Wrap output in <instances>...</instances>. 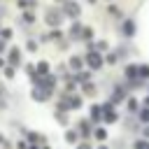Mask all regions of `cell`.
<instances>
[{
  "label": "cell",
  "mask_w": 149,
  "mask_h": 149,
  "mask_svg": "<svg viewBox=\"0 0 149 149\" xmlns=\"http://www.w3.org/2000/svg\"><path fill=\"white\" fill-rule=\"evenodd\" d=\"M88 65L95 70V68H100V65H102V58H100V56H95V54H91V56H88Z\"/></svg>",
  "instance_id": "obj_1"
},
{
  "label": "cell",
  "mask_w": 149,
  "mask_h": 149,
  "mask_svg": "<svg viewBox=\"0 0 149 149\" xmlns=\"http://www.w3.org/2000/svg\"><path fill=\"white\" fill-rule=\"evenodd\" d=\"M68 14L77 16V14H79V7H77V5H68Z\"/></svg>",
  "instance_id": "obj_2"
},
{
  "label": "cell",
  "mask_w": 149,
  "mask_h": 149,
  "mask_svg": "<svg viewBox=\"0 0 149 149\" xmlns=\"http://www.w3.org/2000/svg\"><path fill=\"white\" fill-rule=\"evenodd\" d=\"M123 33H126V35H133V23H130V21L123 26Z\"/></svg>",
  "instance_id": "obj_3"
},
{
  "label": "cell",
  "mask_w": 149,
  "mask_h": 149,
  "mask_svg": "<svg viewBox=\"0 0 149 149\" xmlns=\"http://www.w3.org/2000/svg\"><path fill=\"white\" fill-rule=\"evenodd\" d=\"M21 61V56H19V51H12V63H19Z\"/></svg>",
  "instance_id": "obj_4"
},
{
  "label": "cell",
  "mask_w": 149,
  "mask_h": 149,
  "mask_svg": "<svg viewBox=\"0 0 149 149\" xmlns=\"http://www.w3.org/2000/svg\"><path fill=\"white\" fill-rule=\"evenodd\" d=\"M72 68H81V61L79 58H72Z\"/></svg>",
  "instance_id": "obj_5"
},
{
  "label": "cell",
  "mask_w": 149,
  "mask_h": 149,
  "mask_svg": "<svg viewBox=\"0 0 149 149\" xmlns=\"http://www.w3.org/2000/svg\"><path fill=\"white\" fill-rule=\"evenodd\" d=\"M2 49H5V44H2V42H0V51H2Z\"/></svg>",
  "instance_id": "obj_6"
},
{
  "label": "cell",
  "mask_w": 149,
  "mask_h": 149,
  "mask_svg": "<svg viewBox=\"0 0 149 149\" xmlns=\"http://www.w3.org/2000/svg\"><path fill=\"white\" fill-rule=\"evenodd\" d=\"M2 65H5V63H2V58H0V68H2Z\"/></svg>",
  "instance_id": "obj_7"
}]
</instances>
